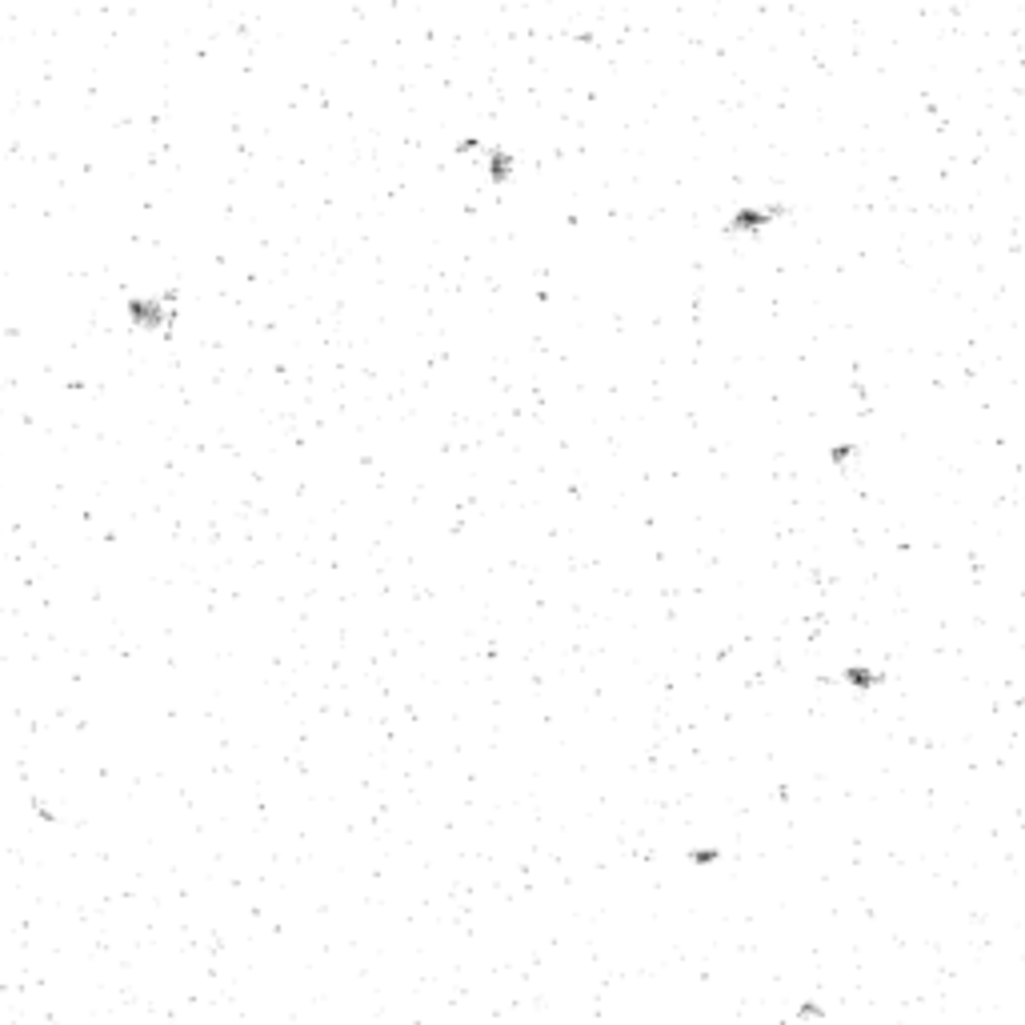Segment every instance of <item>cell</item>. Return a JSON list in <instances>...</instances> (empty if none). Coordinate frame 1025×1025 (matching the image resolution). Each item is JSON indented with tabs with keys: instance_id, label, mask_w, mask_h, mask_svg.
<instances>
[{
	"instance_id": "cell-1",
	"label": "cell",
	"mask_w": 1025,
	"mask_h": 1025,
	"mask_svg": "<svg viewBox=\"0 0 1025 1025\" xmlns=\"http://www.w3.org/2000/svg\"><path fill=\"white\" fill-rule=\"evenodd\" d=\"M133 329H145V333H169L177 325V293H165V297H129L125 305Z\"/></svg>"
},
{
	"instance_id": "cell-2",
	"label": "cell",
	"mask_w": 1025,
	"mask_h": 1025,
	"mask_svg": "<svg viewBox=\"0 0 1025 1025\" xmlns=\"http://www.w3.org/2000/svg\"><path fill=\"white\" fill-rule=\"evenodd\" d=\"M777 217H781V209H773V205L737 209V213L729 217V233H737V237H757V233H761V229H769Z\"/></svg>"
},
{
	"instance_id": "cell-3",
	"label": "cell",
	"mask_w": 1025,
	"mask_h": 1025,
	"mask_svg": "<svg viewBox=\"0 0 1025 1025\" xmlns=\"http://www.w3.org/2000/svg\"><path fill=\"white\" fill-rule=\"evenodd\" d=\"M481 157H485V169H489V181H493V185L513 181L517 161H513V153H509L505 145H481Z\"/></svg>"
}]
</instances>
